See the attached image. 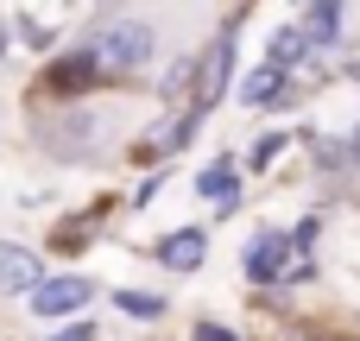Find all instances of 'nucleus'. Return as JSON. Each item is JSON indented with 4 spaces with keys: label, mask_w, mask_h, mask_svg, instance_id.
<instances>
[{
    "label": "nucleus",
    "mask_w": 360,
    "mask_h": 341,
    "mask_svg": "<svg viewBox=\"0 0 360 341\" xmlns=\"http://www.w3.org/2000/svg\"><path fill=\"white\" fill-rule=\"evenodd\" d=\"M89 51H95L101 70H146V57H152V32H146V19H114Z\"/></svg>",
    "instance_id": "obj_1"
},
{
    "label": "nucleus",
    "mask_w": 360,
    "mask_h": 341,
    "mask_svg": "<svg viewBox=\"0 0 360 341\" xmlns=\"http://www.w3.org/2000/svg\"><path fill=\"white\" fill-rule=\"evenodd\" d=\"M228 76H234V32H221L209 44V57L196 63V114H209L221 95H228Z\"/></svg>",
    "instance_id": "obj_2"
},
{
    "label": "nucleus",
    "mask_w": 360,
    "mask_h": 341,
    "mask_svg": "<svg viewBox=\"0 0 360 341\" xmlns=\"http://www.w3.org/2000/svg\"><path fill=\"white\" fill-rule=\"evenodd\" d=\"M291 253H297V240H278V234H266V240H253V247H247V259H240V272H247L253 285H272V278H285V266H291Z\"/></svg>",
    "instance_id": "obj_3"
},
{
    "label": "nucleus",
    "mask_w": 360,
    "mask_h": 341,
    "mask_svg": "<svg viewBox=\"0 0 360 341\" xmlns=\"http://www.w3.org/2000/svg\"><path fill=\"white\" fill-rule=\"evenodd\" d=\"M89 297H95L89 278H44V285L32 291V310H38V316H70V310H82Z\"/></svg>",
    "instance_id": "obj_4"
},
{
    "label": "nucleus",
    "mask_w": 360,
    "mask_h": 341,
    "mask_svg": "<svg viewBox=\"0 0 360 341\" xmlns=\"http://www.w3.org/2000/svg\"><path fill=\"white\" fill-rule=\"evenodd\" d=\"M44 285V259L38 253H25V247H13V240H0V291H38Z\"/></svg>",
    "instance_id": "obj_5"
},
{
    "label": "nucleus",
    "mask_w": 360,
    "mask_h": 341,
    "mask_svg": "<svg viewBox=\"0 0 360 341\" xmlns=\"http://www.w3.org/2000/svg\"><path fill=\"white\" fill-rule=\"evenodd\" d=\"M158 259H165L171 272H196V266L209 259V240H202L196 228H184V234H171V240L158 247Z\"/></svg>",
    "instance_id": "obj_6"
},
{
    "label": "nucleus",
    "mask_w": 360,
    "mask_h": 341,
    "mask_svg": "<svg viewBox=\"0 0 360 341\" xmlns=\"http://www.w3.org/2000/svg\"><path fill=\"white\" fill-rule=\"evenodd\" d=\"M342 6H348V0H310V13H304V38H310V44H329V38L342 32Z\"/></svg>",
    "instance_id": "obj_7"
},
{
    "label": "nucleus",
    "mask_w": 360,
    "mask_h": 341,
    "mask_svg": "<svg viewBox=\"0 0 360 341\" xmlns=\"http://www.w3.org/2000/svg\"><path fill=\"white\" fill-rule=\"evenodd\" d=\"M51 82H57V89H82V82H95V51H82V57H63V63L51 70Z\"/></svg>",
    "instance_id": "obj_8"
},
{
    "label": "nucleus",
    "mask_w": 360,
    "mask_h": 341,
    "mask_svg": "<svg viewBox=\"0 0 360 341\" xmlns=\"http://www.w3.org/2000/svg\"><path fill=\"white\" fill-rule=\"evenodd\" d=\"M196 190H202V196H215V202H228V196H234V165L221 158V165L196 171Z\"/></svg>",
    "instance_id": "obj_9"
},
{
    "label": "nucleus",
    "mask_w": 360,
    "mask_h": 341,
    "mask_svg": "<svg viewBox=\"0 0 360 341\" xmlns=\"http://www.w3.org/2000/svg\"><path fill=\"white\" fill-rule=\"evenodd\" d=\"M278 89H285V70H278V63H259V70L247 76V101H272Z\"/></svg>",
    "instance_id": "obj_10"
},
{
    "label": "nucleus",
    "mask_w": 360,
    "mask_h": 341,
    "mask_svg": "<svg viewBox=\"0 0 360 341\" xmlns=\"http://www.w3.org/2000/svg\"><path fill=\"white\" fill-rule=\"evenodd\" d=\"M304 51H310V38H304V25H285V32L272 38V63H278V70H285L291 57H304Z\"/></svg>",
    "instance_id": "obj_11"
},
{
    "label": "nucleus",
    "mask_w": 360,
    "mask_h": 341,
    "mask_svg": "<svg viewBox=\"0 0 360 341\" xmlns=\"http://www.w3.org/2000/svg\"><path fill=\"white\" fill-rule=\"evenodd\" d=\"M120 310H127V316H158V310H165V297H146V291H120Z\"/></svg>",
    "instance_id": "obj_12"
},
{
    "label": "nucleus",
    "mask_w": 360,
    "mask_h": 341,
    "mask_svg": "<svg viewBox=\"0 0 360 341\" xmlns=\"http://www.w3.org/2000/svg\"><path fill=\"white\" fill-rule=\"evenodd\" d=\"M19 38H25V44H38V51H44V44H51V19H25V25H19Z\"/></svg>",
    "instance_id": "obj_13"
},
{
    "label": "nucleus",
    "mask_w": 360,
    "mask_h": 341,
    "mask_svg": "<svg viewBox=\"0 0 360 341\" xmlns=\"http://www.w3.org/2000/svg\"><path fill=\"white\" fill-rule=\"evenodd\" d=\"M95 335V323H70V329H63V341H89Z\"/></svg>",
    "instance_id": "obj_14"
},
{
    "label": "nucleus",
    "mask_w": 360,
    "mask_h": 341,
    "mask_svg": "<svg viewBox=\"0 0 360 341\" xmlns=\"http://www.w3.org/2000/svg\"><path fill=\"white\" fill-rule=\"evenodd\" d=\"M196 341H228V335H221L215 323H202V329H196Z\"/></svg>",
    "instance_id": "obj_15"
},
{
    "label": "nucleus",
    "mask_w": 360,
    "mask_h": 341,
    "mask_svg": "<svg viewBox=\"0 0 360 341\" xmlns=\"http://www.w3.org/2000/svg\"><path fill=\"white\" fill-rule=\"evenodd\" d=\"M0 51H6V19H0Z\"/></svg>",
    "instance_id": "obj_16"
},
{
    "label": "nucleus",
    "mask_w": 360,
    "mask_h": 341,
    "mask_svg": "<svg viewBox=\"0 0 360 341\" xmlns=\"http://www.w3.org/2000/svg\"><path fill=\"white\" fill-rule=\"evenodd\" d=\"M354 158H360V139H354Z\"/></svg>",
    "instance_id": "obj_17"
}]
</instances>
